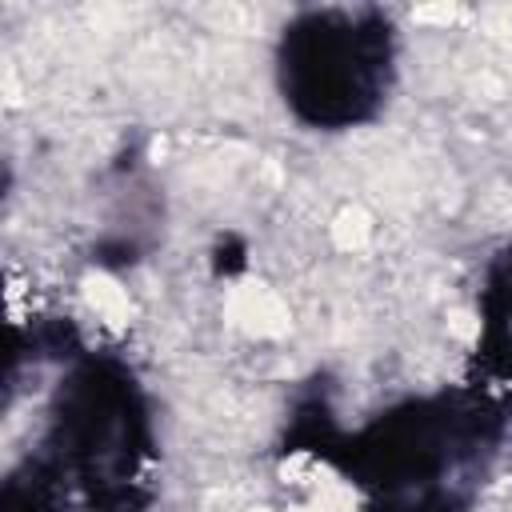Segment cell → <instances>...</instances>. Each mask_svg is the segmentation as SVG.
Masks as SVG:
<instances>
[{
    "mask_svg": "<svg viewBox=\"0 0 512 512\" xmlns=\"http://www.w3.org/2000/svg\"><path fill=\"white\" fill-rule=\"evenodd\" d=\"M228 312H232V320H236L244 332H252V336H280V332L288 328V308H284V300H280L272 288H264V284H244V288L232 296Z\"/></svg>",
    "mask_w": 512,
    "mask_h": 512,
    "instance_id": "cell-1",
    "label": "cell"
},
{
    "mask_svg": "<svg viewBox=\"0 0 512 512\" xmlns=\"http://www.w3.org/2000/svg\"><path fill=\"white\" fill-rule=\"evenodd\" d=\"M84 296H88L92 312H96L104 324H112V328H120V324L128 320V312H132V304H128V292H124L116 280L100 276V272L84 280Z\"/></svg>",
    "mask_w": 512,
    "mask_h": 512,
    "instance_id": "cell-2",
    "label": "cell"
},
{
    "mask_svg": "<svg viewBox=\"0 0 512 512\" xmlns=\"http://www.w3.org/2000/svg\"><path fill=\"white\" fill-rule=\"evenodd\" d=\"M368 236H372V220H368L360 208H344V212L336 216V224H332V240H336L344 252L364 248Z\"/></svg>",
    "mask_w": 512,
    "mask_h": 512,
    "instance_id": "cell-3",
    "label": "cell"
}]
</instances>
